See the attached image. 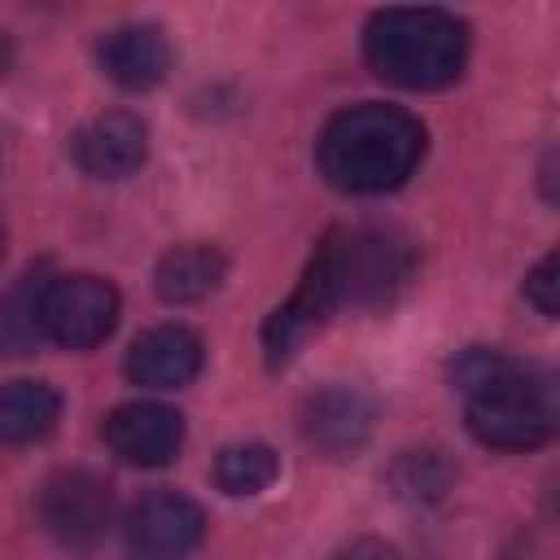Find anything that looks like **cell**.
<instances>
[{
  "mask_svg": "<svg viewBox=\"0 0 560 560\" xmlns=\"http://www.w3.org/2000/svg\"><path fill=\"white\" fill-rule=\"evenodd\" d=\"M319 171L341 192H389L411 179V171L424 158V127L416 114L385 105V101H359L337 109L315 144Z\"/></svg>",
  "mask_w": 560,
  "mask_h": 560,
  "instance_id": "1",
  "label": "cell"
},
{
  "mask_svg": "<svg viewBox=\"0 0 560 560\" xmlns=\"http://www.w3.org/2000/svg\"><path fill=\"white\" fill-rule=\"evenodd\" d=\"M363 57L385 83L433 92L459 79L468 26L442 9H381L363 31Z\"/></svg>",
  "mask_w": 560,
  "mask_h": 560,
  "instance_id": "2",
  "label": "cell"
},
{
  "mask_svg": "<svg viewBox=\"0 0 560 560\" xmlns=\"http://www.w3.org/2000/svg\"><path fill=\"white\" fill-rule=\"evenodd\" d=\"M324 245H328V262L337 280V302H350V306L389 302L411 280V267H416L411 245L385 228L328 232Z\"/></svg>",
  "mask_w": 560,
  "mask_h": 560,
  "instance_id": "3",
  "label": "cell"
},
{
  "mask_svg": "<svg viewBox=\"0 0 560 560\" xmlns=\"http://www.w3.org/2000/svg\"><path fill=\"white\" fill-rule=\"evenodd\" d=\"M468 429L494 451H534L556 433V381L538 372L529 385L468 402Z\"/></svg>",
  "mask_w": 560,
  "mask_h": 560,
  "instance_id": "4",
  "label": "cell"
},
{
  "mask_svg": "<svg viewBox=\"0 0 560 560\" xmlns=\"http://www.w3.org/2000/svg\"><path fill=\"white\" fill-rule=\"evenodd\" d=\"M118 324V293L109 280L70 271L52 276L44 289V337L66 350L101 346Z\"/></svg>",
  "mask_w": 560,
  "mask_h": 560,
  "instance_id": "5",
  "label": "cell"
},
{
  "mask_svg": "<svg viewBox=\"0 0 560 560\" xmlns=\"http://www.w3.org/2000/svg\"><path fill=\"white\" fill-rule=\"evenodd\" d=\"M206 534V512L179 490H149L131 503L122 521V542L131 560H184Z\"/></svg>",
  "mask_w": 560,
  "mask_h": 560,
  "instance_id": "6",
  "label": "cell"
},
{
  "mask_svg": "<svg viewBox=\"0 0 560 560\" xmlns=\"http://www.w3.org/2000/svg\"><path fill=\"white\" fill-rule=\"evenodd\" d=\"M39 521L61 547L88 551L105 538V529L114 521V490L105 477H96L88 468H66L44 486Z\"/></svg>",
  "mask_w": 560,
  "mask_h": 560,
  "instance_id": "7",
  "label": "cell"
},
{
  "mask_svg": "<svg viewBox=\"0 0 560 560\" xmlns=\"http://www.w3.org/2000/svg\"><path fill=\"white\" fill-rule=\"evenodd\" d=\"M337 306H341V302H337V280H332L328 245L319 241V245H315V254H311V262H306L302 284L293 289V298H289V302L267 319V328H262L267 359H271V363L293 359V354H298V346H302L315 328H324V319H328Z\"/></svg>",
  "mask_w": 560,
  "mask_h": 560,
  "instance_id": "8",
  "label": "cell"
},
{
  "mask_svg": "<svg viewBox=\"0 0 560 560\" xmlns=\"http://www.w3.org/2000/svg\"><path fill=\"white\" fill-rule=\"evenodd\" d=\"M105 442L136 468H162L184 446V416L166 402H122L105 416Z\"/></svg>",
  "mask_w": 560,
  "mask_h": 560,
  "instance_id": "9",
  "label": "cell"
},
{
  "mask_svg": "<svg viewBox=\"0 0 560 560\" xmlns=\"http://www.w3.org/2000/svg\"><path fill=\"white\" fill-rule=\"evenodd\" d=\"M144 153H149V131L127 109H109V114L88 118L70 140L74 166L92 179H127L140 171Z\"/></svg>",
  "mask_w": 560,
  "mask_h": 560,
  "instance_id": "10",
  "label": "cell"
},
{
  "mask_svg": "<svg viewBox=\"0 0 560 560\" xmlns=\"http://www.w3.org/2000/svg\"><path fill=\"white\" fill-rule=\"evenodd\" d=\"M201 372V337L184 324H158L127 350V376L144 389H179Z\"/></svg>",
  "mask_w": 560,
  "mask_h": 560,
  "instance_id": "11",
  "label": "cell"
},
{
  "mask_svg": "<svg viewBox=\"0 0 560 560\" xmlns=\"http://www.w3.org/2000/svg\"><path fill=\"white\" fill-rule=\"evenodd\" d=\"M96 61L105 70V79H114L118 88L127 92H149L153 83L166 79V66H171V48H166V35L149 22H127V26H114L101 35L96 44Z\"/></svg>",
  "mask_w": 560,
  "mask_h": 560,
  "instance_id": "12",
  "label": "cell"
},
{
  "mask_svg": "<svg viewBox=\"0 0 560 560\" xmlns=\"http://www.w3.org/2000/svg\"><path fill=\"white\" fill-rule=\"evenodd\" d=\"M306 442H315L328 455H346L363 446L372 433V398L350 385H328L306 402Z\"/></svg>",
  "mask_w": 560,
  "mask_h": 560,
  "instance_id": "13",
  "label": "cell"
},
{
  "mask_svg": "<svg viewBox=\"0 0 560 560\" xmlns=\"http://www.w3.org/2000/svg\"><path fill=\"white\" fill-rule=\"evenodd\" d=\"M228 276V258L214 249V245H175L158 258V271H153V289L162 293V302H201L210 298Z\"/></svg>",
  "mask_w": 560,
  "mask_h": 560,
  "instance_id": "14",
  "label": "cell"
},
{
  "mask_svg": "<svg viewBox=\"0 0 560 560\" xmlns=\"http://www.w3.org/2000/svg\"><path fill=\"white\" fill-rule=\"evenodd\" d=\"M61 420V398L44 381H9L0 385V446H22L52 433Z\"/></svg>",
  "mask_w": 560,
  "mask_h": 560,
  "instance_id": "15",
  "label": "cell"
},
{
  "mask_svg": "<svg viewBox=\"0 0 560 560\" xmlns=\"http://www.w3.org/2000/svg\"><path fill=\"white\" fill-rule=\"evenodd\" d=\"M534 376H538V368H529V363H521V359H512V354H503L494 346H468L451 363V381L459 385V394L468 402L512 394V389L529 385Z\"/></svg>",
  "mask_w": 560,
  "mask_h": 560,
  "instance_id": "16",
  "label": "cell"
},
{
  "mask_svg": "<svg viewBox=\"0 0 560 560\" xmlns=\"http://www.w3.org/2000/svg\"><path fill=\"white\" fill-rule=\"evenodd\" d=\"M44 276H22L9 293H0V354H31L44 337Z\"/></svg>",
  "mask_w": 560,
  "mask_h": 560,
  "instance_id": "17",
  "label": "cell"
},
{
  "mask_svg": "<svg viewBox=\"0 0 560 560\" xmlns=\"http://www.w3.org/2000/svg\"><path fill=\"white\" fill-rule=\"evenodd\" d=\"M276 477H280V459H276V451L267 442H232L214 459V486L223 494H236V499L241 494L245 499L262 494Z\"/></svg>",
  "mask_w": 560,
  "mask_h": 560,
  "instance_id": "18",
  "label": "cell"
},
{
  "mask_svg": "<svg viewBox=\"0 0 560 560\" xmlns=\"http://www.w3.org/2000/svg\"><path fill=\"white\" fill-rule=\"evenodd\" d=\"M394 486H398V494L433 499V494H442V486H446V464H442L433 451H411V455H402V464L394 468Z\"/></svg>",
  "mask_w": 560,
  "mask_h": 560,
  "instance_id": "19",
  "label": "cell"
},
{
  "mask_svg": "<svg viewBox=\"0 0 560 560\" xmlns=\"http://www.w3.org/2000/svg\"><path fill=\"white\" fill-rule=\"evenodd\" d=\"M556 271H560V262H556V254H547V258H538V267L525 276V298L542 311V315H556Z\"/></svg>",
  "mask_w": 560,
  "mask_h": 560,
  "instance_id": "20",
  "label": "cell"
},
{
  "mask_svg": "<svg viewBox=\"0 0 560 560\" xmlns=\"http://www.w3.org/2000/svg\"><path fill=\"white\" fill-rule=\"evenodd\" d=\"M332 560H402V556H398V547L385 542V538H354V542H346Z\"/></svg>",
  "mask_w": 560,
  "mask_h": 560,
  "instance_id": "21",
  "label": "cell"
},
{
  "mask_svg": "<svg viewBox=\"0 0 560 560\" xmlns=\"http://www.w3.org/2000/svg\"><path fill=\"white\" fill-rule=\"evenodd\" d=\"M4 70H9V39L0 35V74H4Z\"/></svg>",
  "mask_w": 560,
  "mask_h": 560,
  "instance_id": "22",
  "label": "cell"
},
{
  "mask_svg": "<svg viewBox=\"0 0 560 560\" xmlns=\"http://www.w3.org/2000/svg\"><path fill=\"white\" fill-rule=\"evenodd\" d=\"M0 254H4V228H0Z\"/></svg>",
  "mask_w": 560,
  "mask_h": 560,
  "instance_id": "23",
  "label": "cell"
}]
</instances>
